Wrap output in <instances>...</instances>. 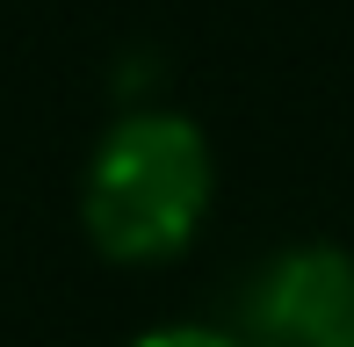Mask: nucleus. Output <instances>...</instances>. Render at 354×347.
I'll list each match as a JSON object with an SVG mask.
<instances>
[{
	"instance_id": "obj_1",
	"label": "nucleus",
	"mask_w": 354,
	"mask_h": 347,
	"mask_svg": "<svg viewBox=\"0 0 354 347\" xmlns=\"http://www.w3.org/2000/svg\"><path fill=\"white\" fill-rule=\"evenodd\" d=\"M210 196H217V160L203 123H188L181 109H131L102 131L87 160L80 225H87L94 254L123 268H152L196 246Z\"/></svg>"
},
{
	"instance_id": "obj_2",
	"label": "nucleus",
	"mask_w": 354,
	"mask_h": 347,
	"mask_svg": "<svg viewBox=\"0 0 354 347\" xmlns=\"http://www.w3.org/2000/svg\"><path fill=\"white\" fill-rule=\"evenodd\" d=\"M253 326L268 347H333L354 326V254L297 246L253 282Z\"/></svg>"
},
{
	"instance_id": "obj_3",
	"label": "nucleus",
	"mask_w": 354,
	"mask_h": 347,
	"mask_svg": "<svg viewBox=\"0 0 354 347\" xmlns=\"http://www.w3.org/2000/svg\"><path fill=\"white\" fill-rule=\"evenodd\" d=\"M131 347H246V340L224 333V326H196V319H181V326H152V333H138Z\"/></svg>"
},
{
	"instance_id": "obj_4",
	"label": "nucleus",
	"mask_w": 354,
	"mask_h": 347,
	"mask_svg": "<svg viewBox=\"0 0 354 347\" xmlns=\"http://www.w3.org/2000/svg\"><path fill=\"white\" fill-rule=\"evenodd\" d=\"M333 347H354V326H347V333H340V340H333Z\"/></svg>"
}]
</instances>
